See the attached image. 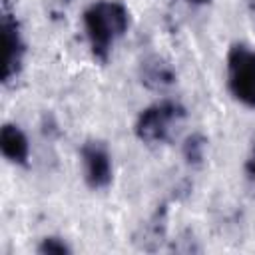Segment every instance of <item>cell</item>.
<instances>
[{
    "label": "cell",
    "mask_w": 255,
    "mask_h": 255,
    "mask_svg": "<svg viewBox=\"0 0 255 255\" xmlns=\"http://www.w3.org/2000/svg\"><path fill=\"white\" fill-rule=\"evenodd\" d=\"M137 78L143 88L151 92H165L177 82V72L165 58L153 54L141 60L137 68Z\"/></svg>",
    "instance_id": "6"
},
{
    "label": "cell",
    "mask_w": 255,
    "mask_h": 255,
    "mask_svg": "<svg viewBox=\"0 0 255 255\" xmlns=\"http://www.w3.org/2000/svg\"><path fill=\"white\" fill-rule=\"evenodd\" d=\"M191 6H205V4H209L211 0H187Z\"/></svg>",
    "instance_id": "11"
},
{
    "label": "cell",
    "mask_w": 255,
    "mask_h": 255,
    "mask_svg": "<svg viewBox=\"0 0 255 255\" xmlns=\"http://www.w3.org/2000/svg\"><path fill=\"white\" fill-rule=\"evenodd\" d=\"M84 183L92 191L108 189L114 181V161L110 147L102 139H86L80 147Z\"/></svg>",
    "instance_id": "5"
},
{
    "label": "cell",
    "mask_w": 255,
    "mask_h": 255,
    "mask_svg": "<svg viewBox=\"0 0 255 255\" xmlns=\"http://www.w3.org/2000/svg\"><path fill=\"white\" fill-rule=\"evenodd\" d=\"M225 82L235 102L255 110V50L243 42L229 46L225 54Z\"/></svg>",
    "instance_id": "3"
},
{
    "label": "cell",
    "mask_w": 255,
    "mask_h": 255,
    "mask_svg": "<svg viewBox=\"0 0 255 255\" xmlns=\"http://www.w3.org/2000/svg\"><path fill=\"white\" fill-rule=\"evenodd\" d=\"M0 36H2V84L10 86L14 84L22 70H24V60L28 52V44L24 40L22 24L16 16V10L10 6L8 0L2 2L0 10Z\"/></svg>",
    "instance_id": "4"
},
{
    "label": "cell",
    "mask_w": 255,
    "mask_h": 255,
    "mask_svg": "<svg viewBox=\"0 0 255 255\" xmlns=\"http://www.w3.org/2000/svg\"><path fill=\"white\" fill-rule=\"evenodd\" d=\"M205 149H207V137L203 133H191V135L185 137L181 153H183V159L189 165L197 167L205 159Z\"/></svg>",
    "instance_id": "8"
},
{
    "label": "cell",
    "mask_w": 255,
    "mask_h": 255,
    "mask_svg": "<svg viewBox=\"0 0 255 255\" xmlns=\"http://www.w3.org/2000/svg\"><path fill=\"white\" fill-rule=\"evenodd\" d=\"M36 251L40 255H70L72 253V247L68 245V241L64 237H58V235H46L40 239Z\"/></svg>",
    "instance_id": "9"
},
{
    "label": "cell",
    "mask_w": 255,
    "mask_h": 255,
    "mask_svg": "<svg viewBox=\"0 0 255 255\" xmlns=\"http://www.w3.org/2000/svg\"><path fill=\"white\" fill-rule=\"evenodd\" d=\"M0 151L12 165L26 167L30 161V139L26 131L16 124L6 122L0 128Z\"/></svg>",
    "instance_id": "7"
},
{
    "label": "cell",
    "mask_w": 255,
    "mask_h": 255,
    "mask_svg": "<svg viewBox=\"0 0 255 255\" xmlns=\"http://www.w3.org/2000/svg\"><path fill=\"white\" fill-rule=\"evenodd\" d=\"M243 171H245L247 179L255 185V147L249 151V155H247V159H245V163H243Z\"/></svg>",
    "instance_id": "10"
},
{
    "label": "cell",
    "mask_w": 255,
    "mask_h": 255,
    "mask_svg": "<svg viewBox=\"0 0 255 255\" xmlns=\"http://www.w3.org/2000/svg\"><path fill=\"white\" fill-rule=\"evenodd\" d=\"M129 20V10L120 0H96L84 10L82 24L94 60H110L116 42L128 34Z\"/></svg>",
    "instance_id": "1"
},
{
    "label": "cell",
    "mask_w": 255,
    "mask_h": 255,
    "mask_svg": "<svg viewBox=\"0 0 255 255\" xmlns=\"http://www.w3.org/2000/svg\"><path fill=\"white\" fill-rule=\"evenodd\" d=\"M247 8H249V16H251L253 22H255V0H249V6H247Z\"/></svg>",
    "instance_id": "12"
},
{
    "label": "cell",
    "mask_w": 255,
    "mask_h": 255,
    "mask_svg": "<svg viewBox=\"0 0 255 255\" xmlns=\"http://www.w3.org/2000/svg\"><path fill=\"white\" fill-rule=\"evenodd\" d=\"M185 118L187 108L181 102L171 98L157 100L137 114L133 122V133L141 143L149 147L165 145L171 141L175 129L181 126Z\"/></svg>",
    "instance_id": "2"
}]
</instances>
